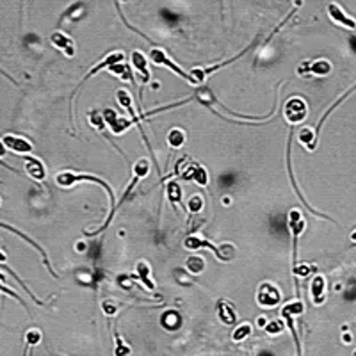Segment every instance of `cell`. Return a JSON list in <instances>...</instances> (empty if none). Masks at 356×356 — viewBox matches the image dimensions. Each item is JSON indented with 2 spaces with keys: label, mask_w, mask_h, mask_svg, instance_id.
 <instances>
[{
  "label": "cell",
  "mask_w": 356,
  "mask_h": 356,
  "mask_svg": "<svg viewBox=\"0 0 356 356\" xmlns=\"http://www.w3.org/2000/svg\"><path fill=\"white\" fill-rule=\"evenodd\" d=\"M328 16H330L331 22H335L337 25L344 27V29H349V30L356 29V20L352 18V16H349L347 13H345L338 4H335V2L328 4Z\"/></svg>",
  "instance_id": "cell-11"
},
{
  "label": "cell",
  "mask_w": 356,
  "mask_h": 356,
  "mask_svg": "<svg viewBox=\"0 0 356 356\" xmlns=\"http://www.w3.org/2000/svg\"><path fill=\"white\" fill-rule=\"evenodd\" d=\"M0 292H4V294H8L9 298H13V299H16V301H18V303H22V306H25V303H23V299L20 298V296L16 294V292H13L11 289H8V287H6V285H4V281H0Z\"/></svg>",
  "instance_id": "cell-34"
},
{
  "label": "cell",
  "mask_w": 356,
  "mask_h": 356,
  "mask_svg": "<svg viewBox=\"0 0 356 356\" xmlns=\"http://www.w3.org/2000/svg\"><path fill=\"white\" fill-rule=\"evenodd\" d=\"M351 239H352V240H354V242H356V230H354V232L351 233Z\"/></svg>",
  "instance_id": "cell-39"
},
{
  "label": "cell",
  "mask_w": 356,
  "mask_h": 356,
  "mask_svg": "<svg viewBox=\"0 0 356 356\" xmlns=\"http://www.w3.org/2000/svg\"><path fill=\"white\" fill-rule=\"evenodd\" d=\"M132 66H134L135 72L141 75V79L145 84L152 80V73H150V69H148V61H146V55L143 54L141 50L132 52Z\"/></svg>",
  "instance_id": "cell-18"
},
{
  "label": "cell",
  "mask_w": 356,
  "mask_h": 356,
  "mask_svg": "<svg viewBox=\"0 0 356 356\" xmlns=\"http://www.w3.org/2000/svg\"><path fill=\"white\" fill-rule=\"evenodd\" d=\"M25 171L32 180H36V182H41V180L47 178V167H45V164L41 162L40 159H36V157H27L25 159Z\"/></svg>",
  "instance_id": "cell-17"
},
{
  "label": "cell",
  "mask_w": 356,
  "mask_h": 356,
  "mask_svg": "<svg viewBox=\"0 0 356 356\" xmlns=\"http://www.w3.org/2000/svg\"><path fill=\"white\" fill-rule=\"evenodd\" d=\"M326 280L321 274H315L310 283V294H312V301L313 305H323L324 299H326Z\"/></svg>",
  "instance_id": "cell-19"
},
{
  "label": "cell",
  "mask_w": 356,
  "mask_h": 356,
  "mask_svg": "<svg viewBox=\"0 0 356 356\" xmlns=\"http://www.w3.org/2000/svg\"><path fill=\"white\" fill-rule=\"evenodd\" d=\"M285 321L283 319H274V321H269V323L264 326V331L267 335H280L281 331L285 330Z\"/></svg>",
  "instance_id": "cell-30"
},
{
  "label": "cell",
  "mask_w": 356,
  "mask_h": 356,
  "mask_svg": "<svg viewBox=\"0 0 356 356\" xmlns=\"http://www.w3.org/2000/svg\"><path fill=\"white\" fill-rule=\"evenodd\" d=\"M218 317H219V321H221L223 324H228V326L235 324L237 323V315H235V310H233L232 303L226 301V299L218 301Z\"/></svg>",
  "instance_id": "cell-20"
},
{
  "label": "cell",
  "mask_w": 356,
  "mask_h": 356,
  "mask_svg": "<svg viewBox=\"0 0 356 356\" xmlns=\"http://www.w3.org/2000/svg\"><path fill=\"white\" fill-rule=\"evenodd\" d=\"M148 59H150V62H152V64L164 66V68H167V69H169V72L176 73V75L180 77V79L186 80V82L193 84V79H191V73L184 72V69L180 68V66H178L176 62H174L173 59H171L169 55L166 54V50H164V48L155 47V45H153L152 50L148 52Z\"/></svg>",
  "instance_id": "cell-5"
},
{
  "label": "cell",
  "mask_w": 356,
  "mask_h": 356,
  "mask_svg": "<svg viewBox=\"0 0 356 356\" xmlns=\"http://www.w3.org/2000/svg\"><path fill=\"white\" fill-rule=\"evenodd\" d=\"M187 141V134L184 128H171L169 132H167V146L173 150H178L182 148L184 145H186Z\"/></svg>",
  "instance_id": "cell-24"
},
{
  "label": "cell",
  "mask_w": 356,
  "mask_h": 356,
  "mask_svg": "<svg viewBox=\"0 0 356 356\" xmlns=\"http://www.w3.org/2000/svg\"><path fill=\"white\" fill-rule=\"evenodd\" d=\"M317 139H319V135L315 134V128L312 127H303L301 130H299V135H298V141L301 146H306V148L312 152L313 148H315L317 145Z\"/></svg>",
  "instance_id": "cell-22"
},
{
  "label": "cell",
  "mask_w": 356,
  "mask_h": 356,
  "mask_svg": "<svg viewBox=\"0 0 356 356\" xmlns=\"http://www.w3.org/2000/svg\"><path fill=\"white\" fill-rule=\"evenodd\" d=\"M283 116L287 120V123L291 125H298V123H303L308 116V105L303 98L299 96H292L285 102L283 105Z\"/></svg>",
  "instance_id": "cell-6"
},
{
  "label": "cell",
  "mask_w": 356,
  "mask_h": 356,
  "mask_svg": "<svg viewBox=\"0 0 356 356\" xmlns=\"http://www.w3.org/2000/svg\"><path fill=\"white\" fill-rule=\"evenodd\" d=\"M186 267L189 273L200 274V273H203V269H205V260L201 257H191L189 260L186 262Z\"/></svg>",
  "instance_id": "cell-29"
},
{
  "label": "cell",
  "mask_w": 356,
  "mask_h": 356,
  "mask_svg": "<svg viewBox=\"0 0 356 356\" xmlns=\"http://www.w3.org/2000/svg\"><path fill=\"white\" fill-rule=\"evenodd\" d=\"M201 208H203V198L201 196H193L187 203V212H191V214H198Z\"/></svg>",
  "instance_id": "cell-33"
},
{
  "label": "cell",
  "mask_w": 356,
  "mask_h": 356,
  "mask_svg": "<svg viewBox=\"0 0 356 356\" xmlns=\"http://www.w3.org/2000/svg\"><path fill=\"white\" fill-rule=\"evenodd\" d=\"M114 342H116V347H114V356H128L132 352L130 345L121 338V335L118 333V330L114 331Z\"/></svg>",
  "instance_id": "cell-28"
},
{
  "label": "cell",
  "mask_w": 356,
  "mask_h": 356,
  "mask_svg": "<svg viewBox=\"0 0 356 356\" xmlns=\"http://www.w3.org/2000/svg\"><path fill=\"white\" fill-rule=\"evenodd\" d=\"M103 121H105V125L111 128V132H113L114 135L125 134V132H127L128 128L134 125V121H132V120H127V118H120L113 109H105V111H103Z\"/></svg>",
  "instance_id": "cell-10"
},
{
  "label": "cell",
  "mask_w": 356,
  "mask_h": 356,
  "mask_svg": "<svg viewBox=\"0 0 356 356\" xmlns=\"http://www.w3.org/2000/svg\"><path fill=\"white\" fill-rule=\"evenodd\" d=\"M123 59H125V54H123V52H118V50H114V52H111V54H107L105 57L102 59V61H98V62H96V64L93 66V68L89 69V72H87L86 75L82 77V80H80V84H79V86H77V89H75V91H73V96H75V93L79 91V87L82 86V84L86 82V80H89V79H91L93 75H96V73H98V72H102V69H107V68H109V66H113V64H118V62H123Z\"/></svg>",
  "instance_id": "cell-9"
},
{
  "label": "cell",
  "mask_w": 356,
  "mask_h": 356,
  "mask_svg": "<svg viewBox=\"0 0 356 356\" xmlns=\"http://www.w3.org/2000/svg\"><path fill=\"white\" fill-rule=\"evenodd\" d=\"M50 43L54 45L55 48H59L66 57H75V43H73L72 38L66 36L64 32H59V30L52 32Z\"/></svg>",
  "instance_id": "cell-12"
},
{
  "label": "cell",
  "mask_w": 356,
  "mask_h": 356,
  "mask_svg": "<svg viewBox=\"0 0 356 356\" xmlns=\"http://www.w3.org/2000/svg\"><path fill=\"white\" fill-rule=\"evenodd\" d=\"M0 226H2V228H6V230H9V232H13V233H15V235L22 237V239H23V240H25V242H29V244H30V246H34V247H36V250H38V251H40V253H41V255H43V260H45V265H47V267H48V271H50V273H52V276H54V278H57V274H55V273H54V271H52V267H50V260H48L47 253H45V251H43V250H41V246H40V244H36V242H34V240H32V239H30V237H29V235H25V233H22V232H20V230L13 228V226H9V225H4V223H0Z\"/></svg>",
  "instance_id": "cell-21"
},
{
  "label": "cell",
  "mask_w": 356,
  "mask_h": 356,
  "mask_svg": "<svg viewBox=\"0 0 356 356\" xmlns=\"http://www.w3.org/2000/svg\"><path fill=\"white\" fill-rule=\"evenodd\" d=\"M354 356H356V351H354Z\"/></svg>",
  "instance_id": "cell-40"
},
{
  "label": "cell",
  "mask_w": 356,
  "mask_h": 356,
  "mask_svg": "<svg viewBox=\"0 0 356 356\" xmlns=\"http://www.w3.org/2000/svg\"><path fill=\"white\" fill-rule=\"evenodd\" d=\"M331 72V62L326 61V59H317L313 62H306V66H299L298 73H312V75L317 77H326L328 73Z\"/></svg>",
  "instance_id": "cell-16"
},
{
  "label": "cell",
  "mask_w": 356,
  "mask_h": 356,
  "mask_svg": "<svg viewBox=\"0 0 356 356\" xmlns=\"http://www.w3.org/2000/svg\"><path fill=\"white\" fill-rule=\"evenodd\" d=\"M6 152H8V148H6V145L2 141H0V157L6 155Z\"/></svg>",
  "instance_id": "cell-36"
},
{
  "label": "cell",
  "mask_w": 356,
  "mask_h": 356,
  "mask_svg": "<svg viewBox=\"0 0 356 356\" xmlns=\"http://www.w3.org/2000/svg\"><path fill=\"white\" fill-rule=\"evenodd\" d=\"M294 2V8H301V4H303V0H292Z\"/></svg>",
  "instance_id": "cell-38"
},
{
  "label": "cell",
  "mask_w": 356,
  "mask_h": 356,
  "mask_svg": "<svg viewBox=\"0 0 356 356\" xmlns=\"http://www.w3.org/2000/svg\"><path fill=\"white\" fill-rule=\"evenodd\" d=\"M280 301H281V292L276 285L271 283V281L260 283L257 292V303L262 308H274V306L280 305Z\"/></svg>",
  "instance_id": "cell-8"
},
{
  "label": "cell",
  "mask_w": 356,
  "mask_h": 356,
  "mask_svg": "<svg viewBox=\"0 0 356 356\" xmlns=\"http://www.w3.org/2000/svg\"><path fill=\"white\" fill-rule=\"evenodd\" d=\"M251 333H253V326H251L250 323H242V324H239L235 330H233L232 340L233 342H242V340H246Z\"/></svg>",
  "instance_id": "cell-26"
},
{
  "label": "cell",
  "mask_w": 356,
  "mask_h": 356,
  "mask_svg": "<svg viewBox=\"0 0 356 356\" xmlns=\"http://www.w3.org/2000/svg\"><path fill=\"white\" fill-rule=\"evenodd\" d=\"M2 143L6 145V148L18 153V155H25V153L32 152V143H29L25 137H20V135H4Z\"/></svg>",
  "instance_id": "cell-15"
},
{
  "label": "cell",
  "mask_w": 356,
  "mask_h": 356,
  "mask_svg": "<svg viewBox=\"0 0 356 356\" xmlns=\"http://www.w3.org/2000/svg\"><path fill=\"white\" fill-rule=\"evenodd\" d=\"M107 72L121 80H132V82H134V75H132V72H130V64H127V62H118V64L109 66Z\"/></svg>",
  "instance_id": "cell-25"
},
{
  "label": "cell",
  "mask_w": 356,
  "mask_h": 356,
  "mask_svg": "<svg viewBox=\"0 0 356 356\" xmlns=\"http://www.w3.org/2000/svg\"><path fill=\"white\" fill-rule=\"evenodd\" d=\"M116 98H118V102H120V105L123 107V109H127L128 114H130L132 118L137 116L135 111H134V105H132V96H130V93H128L127 89H120L118 95H116Z\"/></svg>",
  "instance_id": "cell-27"
},
{
  "label": "cell",
  "mask_w": 356,
  "mask_h": 356,
  "mask_svg": "<svg viewBox=\"0 0 356 356\" xmlns=\"http://www.w3.org/2000/svg\"><path fill=\"white\" fill-rule=\"evenodd\" d=\"M292 134H294V132H291V134H289V139H287V169H289V176H291V184H292V187H294L296 194H298V196L301 198L303 203H305V207L308 208V210L312 212V214L321 216V218H326V219H330V221H333V219L328 218V216H324V214H321V212H315V210H313V208L308 205V201H305V198H303V194L299 193V187H298V184H296V180H294V174H292V166H291V164H292Z\"/></svg>",
  "instance_id": "cell-13"
},
{
  "label": "cell",
  "mask_w": 356,
  "mask_h": 356,
  "mask_svg": "<svg viewBox=\"0 0 356 356\" xmlns=\"http://www.w3.org/2000/svg\"><path fill=\"white\" fill-rule=\"evenodd\" d=\"M8 260V257H6V253L2 250H0V262H2V264H4V262Z\"/></svg>",
  "instance_id": "cell-37"
},
{
  "label": "cell",
  "mask_w": 356,
  "mask_h": 356,
  "mask_svg": "<svg viewBox=\"0 0 356 356\" xmlns=\"http://www.w3.org/2000/svg\"><path fill=\"white\" fill-rule=\"evenodd\" d=\"M132 280H137L139 283L143 285V287H146L150 292L155 291V283H153L152 276H150V265L148 262L145 260H139L137 264H135V269H134V274H132Z\"/></svg>",
  "instance_id": "cell-14"
},
{
  "label": "cell",
  "mask_w": 356,
  "mask_h": 356,
  "mask_svg": "<svg viewBox=\"0 0 356 356\" xmlns=\"http://www.w3.org/2000/svg\"><path fill=\"white\" fill-rule=\"evenodd\" d=\"M174 174L182 180H194L200 187L208 186V173L201 164L193 162L187 157H182L174 166Z\"/></svg>",
  "instance_id": "cell-2"
},
{
  "label": "cell",
  "mask_w": 356,
  "mask_h": 356,
  "mask_svg": "<svg viewBox=\"0 0 356 356\" xmlns=\"http://www.w3.org/2000/svg\"><path fill=\"white\" fill-rule=\"evenodd\" d=\"M102 310L107 313V315H114V313L118 312V308L114 306L113 301H103V303H102Z\"/></svg>",
  "instance_id": "cell-35"
},
{
  "label": "cell",
  "mask_w": 356,
  "mask_h": 356,
  "mask_svg": "<svg viewBox=\"0 0 356 356\" xmlns=\"http://www.w3.org/2000/svg\"><path fill=\"white\" fill-rule=\"evenodd\" d=\"M305 312V305H303L301 299H296V301H291L281 308V319L285 321V326L289 328V331L292 333V338H294V344H296V352L298 356H303V347H301V342H299V335H298V330H296V317L301 315Z\"/></svg>",
  "instance_id": "cell-4"
},
{
  "label": "cell",
  "mask_w": 356,
  "mask_h": 356,
  "mask_svg": "<svg viewBox=\"0 0 356 356\" xmlns=\"http://www.w3.org/2000/svg\"><path fill=\"white\" fill-rule=\"evenodd\" d=\"M306 228V221L303 218V214L298 208H292L289 212V230L292 235V267L298 265V239Z\"/></svg>",
  "instance_id": "cell-7"
},
{
  "label": "cell",
  "mask_w": 356,
  "mask_h": 356,
  "mask_svg": "<svg viewBox=\"0 0 356 356\" xmlns=\"http://www.w3.org/2000/svg\"><path fill=\"white\" fill-rule=\"evenodd\" d=\"M312 271H313V267H312V265H308V264H298V265L292 267V274L298 276V278H306L310 273H312Z\"/></svg>",
  "instance_id": "cell-32"
},
{
  "label": "cell",
  "mask_w": 356,
  "mask_h": 356,
  "mask_svg": "<svg viewBox=\"0 0 356 356\" xmlns=\"http://www.w3.org/2000/svg\"><path fill=\"white\" fill-rule=\"evenodd\" d=\"M182 194H184V191L176 180H169V182L166 184V196L173 207L174 205H182Z\"/></svg>",
  "instance_id": "cell-23"
},
{
  "label": "cell",
  "mask_w": 356,
  "mask_h": 356,
  "mask_svg": "<svg viewBox=\"0 0 356 356\" xmlns=\"http://www.w3.org/2000/svg\"><path fill=\"white\" fill-rule=\"evenodd\" d=\"M41 337H43V335H41V331L38 330V328H32V330H29L25 333L27 345H29V347H30V345H32V347H34V345H38L41 342Z\"/></svg>",
  "instance_id": "cell-31"
},
{
  "label": "cell",
  "mask_w": 356,
  "mask_h": 356,
  "mask_svg": "<svg viewBox=\"0 0 356 356\" xmlns=\"http://www.w3.org/2000/svg\"><path fill=\"white\" fill-rule=\"evenodd\" d=\"M80 182H95L98 184V186H102L103 189H105L107 196H109V201H111V212L109 216H107L105 223H103L100 228H96L95 232L87 233V235H98V233H102L103 230H107V226L113 223V218H114V207H116V201H114V193H113V187L109 186V184L103 180V178H98L95 176V174H87V173H73V171H61V173L55 174V184H57L59 187H64V189H68V187L75 186V184H80Z\"/></svg>",
  "instance_id": "cell-1"
},
{
  "label": "cell",
  "mask_w": 356,
  "mask_h": 356,
  "mask_svg": "<svg viewBox=\"0 0 356 356\" xmlns=\"http://www.w3.org/2000/svg\"><path fill=\"white\" fill-rule=\"evenodd\" d=\"M184 247L189 251H200V250H210L212 253H214V257L218 258V260L221 262H228L230 258L233 257V246H223V247H218L214 246V244L210 242V240H207L205 237L198 235V233H194V235H189L186 240H184Z\"/></svg>",
  "instance_id": "cell-3"
}]
</instances>
